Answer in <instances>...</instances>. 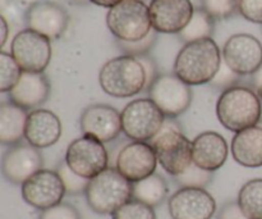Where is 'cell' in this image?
Masks as SVG:
<instances>
[{
    "label": "cell",
    "instance_id": "obj_1",
    "mask_svg": "<svg viewBox=\"0 0 262 219\" xmlns=\"http://www.w3.org/2000/svg\"><path fill=\"white\" fill-rule=\"evenodd\" d=\"M223 55L210 38L184 44L174 61V73L189 86L210 84L217 73Z\"/></svg>",
    "mask_w": 262,
    "mask_h": 219
},
{
    "label": "cell",
    "instance_id": "obj_2",
    "mask_svg": "<svg viewBox=\"0 0 262 219\" xmlns=\"http://www.w3.org/2000/svg\"><path fill=\"white\" fill-rule=\"evenodd\" d=\"M262 100L257 92L245 86L224 90L216 103V117L223 127L241 132L257 126L262 115Z\"/></svg>",
    "mask_w": 262,
    "mask_h": 219
},
{
    "label": "cell",
    "instance_id": "obj_3",
    "mask_svg": "<svg viewBox=\"0 0 262 219\" xmlns=\"http://www.w3.org/2000/svg\"><path fill=\"white\" fill-rule=\"evenodd\" d=\"M146 72L137 56L123 55L107 61L99 73V84L109 96L124 99L146 89Z\"/></svg>",
    "mask_w": 262,
    "mask_h": 219
},
{
    "label": "cell",
    "instance_id": "obj_4",
    "mask_svg": "<svg viewBox=\"0 0 262 219\" xmlns=\"http://www.w3.org/2000/svg\"><path fill=\"white\" fill-rule=\"evenodd\" d=\"M148 143L155 150L159 164L170 176H179L193 163L192 141L182 132L176 118L166 117L158 135Z\"/></svg>",
    "mask_w": 262,
    "mask_h": 219
},
{
    "label": "cell",
    "instance_id": "obj_5",
    "mask_svg": "<svg viewBox=\"0 0 262 219\" xmlns=\"http://www.w3.org/2000/svg\"><path fill=\"white\" fill-rule=\"evenodd\" d=\"M84 196L92 212L112 215L132 199V182L124 178L117 168H106L90 180Z\"/></svg>",
    "mask_w": 262,
    "mask_h": 219
},
{
    "label": "cell",
    "instance_id": "obj_6",
    "mask_svg": "<svg viewBox=\"0 0 262 219\" xmlns=\"http://www.w3.org/2000/svg\"><path fill=\"white\" fill-rule=\"evenodd\" d=\"M106 26L118 41H138L152 30L150 9L143 0H123L110 8Z\"/></svg>",
    "mask_w": 262,
    "mask_h": 219
},
{
    "label": "cell",
    "instance_id": "obj_7",
    "mask_svg": "<svg viewBox=\"0 0 262 219\" xmlns=\"http://www.w3.org/2000/svg\"><path fill=\"white\" fill-rule=\"evenodd\" d=\"M122 131L132 141H151L163 127L166 117L151 99H136L123 110Z\"/></svg>",
    "mask_w": 262,
    "mask_h": 219
},
{
    "label": "cell",
    "instance_id": "obj_8",
    "mask_svg": "<svg viewBox=\"0 0 262 219\" xmlns=\"http://www.w3.org/2000/svg\"><path fill=\"white\" fill-rule=\"evenodd\" d=\"M10 54L23 72L43 73L53 55L51 40L31 28H26L12 40Z\"/></svg>",
    "mask_w": 262,
    "mask_h": 219
},
{
    "label": "cell",
    "instance_id": "obj_9",
    "mask_svg": "<svg viewBox=\"0 0 262 219\" xmlns=\"http://www.w3.org/2000/svg\"><path fill=\"white\" fill-rule=\"evenodd\" d=\"M64 162L74 173L86 180H92L109 168V155L104 144L86 135L69 144Z\"/></svg>",
    "mask_w": 262,
    "mask_h": 219
},
{
    "label": "cell",
    "instance_id": "obj_10",
    "mask_svg": "<svg viewBox=\"0 0 262 219\" xmlns=\"http://www.w3.org/2000/svg\"><path fill=\"white\" fill-rule=\"evenodd\" d=\"M148 99L168 118H177L187 112L192 103V90L176 73L159 74L147 89Z\"/></svg>",
    "mask_w": 262,
    "mask_h": 219
},
{
    "label": "cell",
    "instance_id": "obj_11",
    "mask_svg": "<svg viewBox=\"0 0 262 219\" xmlns=\"http://www.w3.org/2000/svg\"><path fill=\"white\" fill-rule=\"evenodd\" d=\"M222 55L238 76H253L262 66V44L250 33H237L228 38Z\"/></svg>",
    "mask_w": 262,
    "mask_h": 219
},
{
    "label": "cell",
    "instance_id": "obj_12",
    "mask_svg": "<svg viewBox=\"0 0 262 219\" xmlns=\"http://www.w3.org/2000/svg\"><path fill=\"white\" fill-rule=\"evenodd\" d=\"M22 197L28 205L38 210H46L63 202L66 186L56 171L41 169L20 187Z\"/></svg>",
    "mask_w": 262,
    "mask_h": 219
},
{
    "label": "cell",
    "instance_id": "obj_13",
    "mask_svg": "<svg viewBox=\"0 0 262 219\" xmlns=\"http://www.w3.org/2000/svg\"><path fill=\"white\" fill-rule=\"evenodd\" d=\"M43 167V156L40 149L28 143L9 146L2 161L3 176L13 185L22 186L30 177L37 173Z\"/></svg>",
    "mask_w": 262,
    "mask_h": 219
},
{
    "label": "cell",
    "instance_id": "obj_14",
    "mask_svg": "<svg viewBox=\"0 0 262 219\" xmlns=\"http://www.w3.org/2000/svg\"><path fill=\"white\" fill-rule=\"evenodd\" d=\"M156 153L147 141H132L123 146L115 162V168L128 181L135 184L155 173Z\"/></svg>",
    "mask_w": 262,
    "mask_h": 219
},
{
    "label": "cell",
    "instance_id": "obj_15",
    "mask_svg": "<svg viewBox=\"0 0 262 219\" xmlns=\"http://www.w3.org/2000/svg\"><path fill=\"white\" fill-rule=\"evenodd\" d=\"M173 219H211L216 213V202L205 189L181 187L168 202Z\"/></svg>",
    "mask_w": 262,
    "mask_h": 219
},
{
    "label": "cell",
    "instance_id": "obj_16",
    "mask_svg": "<svg viewBox=\"0 0 262 219\" xmlns=\"http://www.w3.org/2000/svg\"><path fill=\"white\" fill-rule=\"evenodd\" d=\"M79 125L83 135L110 143L122 132V115L112 105L91 104L82 112Z\"/></svg>",
    "mask_w": 262,
    "mask_h": 219
},
{
    "label": "cell",
    "instance_id": "obj_17",
    "mask_svg": "<svg viewBox=\"0 0 262 219\" xmlns=\"http://www.w3.org/2000/svg\"><path fill=\"white\" fill-rule=\"evenodd\" d=\"M152 28L160 33H181L194 13L191 0H151Z\"/></svg>",
    "mask_w": 262,
    "mask_h": 219
},
{
    "label": "cell",
    "instance_id": "obj_18",
    "mask_svg": "<svg viewBox=\"0 0 262 219\" xmlns=\"http://www.w3.org/2000/svg\"><path fill=\"white\" fill-rule=\"evenodd\" d=\"M28 28L46 36L50 40L60 37L68 26L69 17L63 7L53 2L41 0L28 8L26 14Z\"/></svg>",
    "mask_w": 262,
    "mask_h": 219
},
{
    "label": "cell",
    "instance_id": "obj_19",
    "mask_svg": "<svg viewBox=\"0 0 262 219\" xmlns=\"http://www.w3.org/2000/svg\"><path fill=\"white\" fill-rule=\"evenodd\" d=\"M229 154L228 143L220 133L205 131L192 141V161L200 168L215 172L225 164Z\"/></svg>",
    "mask_w": 262,
    "mask_h": 219
},
{
    "label": "cell",
    "instance_id": "obj_20",
    "mask_svg": "<svg viewBox=\"0 0 262 219\" xmlns=\"http://www.w3.org/2000/svg\"><path fill=\"white\" fill-rule=\"evenodd\" d=\"M61 122L58 115L48 109H35L28 113L25 140L37 149L55 145L61 136Z\"/></svg>",
    "mask_w": 262,
    "mask_h": 219
},
{
    "label": "cell",
    "instance_id": "obj_21",
    "mask_svg": "<svg viewBox=\"0 0 262 219\" xmlns=\"http://www.w3.org/2000/svg\"><path fill=\"white\" fill-rule=\"evenodd\" d=\"M50 82L43 73L23 72L18 84L9 91L10 102L26 110H35L50 96Z\"/></svg>",
    "mask_w": 262,
    "mask_h": 219
},
{
    "label": "cell",
    "instance_id": "obj_22",
    "mask_svg": "<svg viewBox=\"0 0 262 219\" xmlns=\"http://www.w3.org/2000/svg\"><path fill=\"white\" fill-rule=\"evenodd\" d=\"M234 161L246 168L262 167V127L253 126L237 132L230 144Z\"/></svg>",
    "mask_w": 262,
    "mask_h": 219
},
{
    "label": "cell",
    "instance_id": "obj_23",
    "mask_svg": "<svg viewBox=\"0 0 262 219\" xmlns=\"http://www.w3.org/2000/svg\"><path fill=\"white\" fill-rule=\"evenodd\" d=\"M28 113L14 103L0 104V143L12 146L25 138Z\"/></svg>",
    "mask_w": 262,
    "mask_h": 219
},
{
    "label": "cell",
    "instance_id": "obj_24",
    "mask_svg": "<svg viewBox=\"0 0 262 219\" xmlns=\"http://www.w3.org/2000/svg\"><path fill=\"white\" fill-rule=\"evenodd\" d=\"M169 187L164 177L154 173L141 181L132 184V199L147 204L150 207H159L166 199Z\"/></svg>",
    "mask_w": 262,
    "mask_h": 219
},
{
    "label": "cell",
    "instance_id": "obj_25",
    "mask_svg": "<svg viewBox=\"0 0 262 219\" xmlns=\"http://www.w3.org/2000/svg\"><path fill=\"white\" fill-rule=\"evenodd\" d=\"M241 209L250 219H262V178L246 182L237 199Z\"/></svg>",
    "mask_w": 262,
    "mask_h": 219
},
{
    "label": "cell",
    "instance_id": "obj_26",
    "mask_svg": "<svg viewBox=\"0 0 262 219\" xmlns=\"http://www.w3.org/2000/svg\"><path fill=\"white\" fill-rule=\"evenodd\" d=\"M212 32H214V18L207 14L204 9H194L188 25L179 33V38L187 44L202 38H210Z\"/></svg>",
    "mask_w": 262,
    "mask_h": 219
},
{
    "label": "cell",
    "instance_id": "obj_27",
    "mask_svg": "<svg viewBox=\"0 0 262 219\" xmlns=\"http://www.w3.org/2000/svg\"><path fill=\"white\" fill-rule=\"evenodd\" d=\"M22 73L12 54L0 51V91L9 92L18 84Z\"/></svg>",
    "mask_w": 262,
    "mask_h": 219
},
{
    "label": "cell",
    "instance_id": "obj_28",
    "mask_svg": "<svg viewBox=\"0 0 262 219\" xmlns=\"http://www.w3.org/2000/svg\"><path fill=\"white\" fill-rule=\"evenodd\" d=\"M214 172L205 171L196 164L192 163L183 173L174 177L177 184L181 187H194V189H205L211 182Z\"/></svg>",
    "mask_w": 262,
    "mask_h": 219
},
{
    "label": "cell",
    "instance_id": "obj_29",
    "mask_svg": "<svg viewBox=\"0 0 262 219\" xmlns=\"http://www.w3.org/2000/svg\"><path fill=\"white\" fill-rule=\"evenodd\" d=\"M112 219H156V213L150 205L130 199L113 213Z\"/></svg>",
    "mask_w": 262,
    "mask_h": 219
},
{
    "label": "cell",
    "instance_id": "obj_30",
    "mask_svg": "<svg viewBox=\"0 0 262 219\" xmlns=\"http://www.w3.org/2000/svg\"><path fill=\"white\" fill-rule=\"evenodd\" d=\"M59 176L61 177L63 180V184L66 186V191L67 194L71 195H79V194H84L86 192L87 186H89L90 180L83 178V177L78 176L77 173H74L68 166H67L66 162L60 164L58 167Z\"/></svg>",
    "mask_w": 262,
    "mask_h": 219
},
{
    "label": "cell",
    "instance_id": "obj_31",
    "mask_svg": "<svg viewBox=\"0 0 262 219\" xmlns=\"http://www.w3.org/2000/svg\"><path fill=\"white\" fill-rule=\"evenodd\" d=\"M202 9L214 19L228 18L238 10V0H202Z\"/></svg>",
    "mask_w": 262,
    "mask_h": 219
},
{
    "label": "cell",
    "instance_id": "obj_32",
    "mask_svg": "<svg viewBox=\"0 0 262 219\" xmlns=\"http://www.w3.org/2000/svg\"><path fill=\"white\" fill-rule=\"evenodd\" d=\"M156 33L158 32L152 28L151 32L148 33L146 37H143L142 40L132 41V43H128V41H118V43H119L120 49H122L127 55H132V56L146 55L147 51L150 50V49L154 46V44H155Z\"/></svg>",
    "mask_w": 262,
    "mask_h": 219
},
{
    "label": "cell",
    "instance_id": "obj_33",
    "mask_svg": "<svg viewBox=\"0 0 262 219\" xmlns=\"http://www.w3.org/2000/svg\"><path fill=\"white\" fill-rule=\"evenodd\" d=\"M38 219H82L78 209L69 203L54 205L49 209L42 210Z\"/></svg>",
    "mask_w": 262,
    "mask_h": 219
},
{
    "label": "cell",
    "instance_id": "obj_34",
    "mask_svg": "<svg viewBox=\"0 0 262 219\" xmlns=\"http://www.w3.org/2000/svg\"><path fill=\"white\" fill-rule=\"evenodd\" d=\"M238 78H239V76L234 71H232L224 61H222L219 71L215 74V77L210 82V85L212 87H215V89H219L224 91V90L230 89V87L237 86L235 84H237Z\"/></svg>",
    "mask_w": 262,
    "mask_h": 219
},
{
    "label": "cell",
    "instance_id": "obj_35",
    "mask_svg": "<svg viewBox=\"0 0 262 219\" xmlns=\"http://www.w3.org/2000/svg\"><path fill=\"white\" fill-rule=\"evenodd\" d=\"M238 12L250 22L262 25V0H238Z\"/></svg>",
    "mask_w": 262,
    "mask_h": 219
},
{
    "label": "cell",
    "instance_id": "obj_36",
    "mask_svg": "<svg viewBox=\"0 0 262 219\" xmlns=\"http://www.w3.org/2000/svg\"><path fill=\"white\" fill-rule=\"evenodd\" d=\"M217 219H250L241 209L238 202H229L223 205L217 213Z\"/></svg>",
    "mask_w": 262,
    "mask_h": 219
},
{
    "label": "cell",
    "instance_id": "obj_37",
    "mask_svg": "<svg viewBox=\"0 0 262 219\" xmlns=\"http://www.w3.org/2000/svg\"><path fill=\"white\" fill-rule=\"evenodd\" d=\"M137 58L138 61L142 63L143 68H145L146 78H147V82H146V89H148V87L151 86V84L158 78L159 76L158 67H156V63L154 62V59H151L150 56H147V54H146V55L137 56Z\"/></svg>",
    "mask_w": 262,
    "mask_h": 219
},
{
    "label": "cell",
    "instance_id": "obj_38",
    "mask_svg": "<svg viewBox=\"0 0 262 219\" xmlns=\"http://www.w3.org/2000/svg\"><path fill=\"white\" fill-rule=\"evenodd\" d=\"M0 23H2V43H0V48H4L5 43H7V38H8V32H9V30H8V23H7V19H5L4 15H2L0 17Z\"/></svg>",
    "mask_w": 262,
    "mask_h": 219
},
{
    "label": "cell",
    "instance_id": "obj_39",
    "mask_svg": "<svg viewBox=\"0 0 262 219\" xmlns=\"http://www.w3.org/2000/svg\"><path fill=\"white\" fill-rule=\"evenodd\" d=\"M89 2L95 5H99V7L109 8L110 9V8L115 7V5L119 4V3L123 2V0H89Z\"/></svg>",
    "mask_w": 262,
    "mask_h": 219
},
{
    "label": "cell",
    "instance_id": "obj_40",
    "mask_svg": "<svg viewBox=\"0 0 262 219\" xmlns=\"http://www.w3.org/2000/svg\"><path fill=\"white\" fill-rule=\"evenodd\" d=\"M253 84H255L256 89H258V87L261 86V84H262V66H261V68L258 69V71L256 72L255 74H253Z\"/></svg>",
    "mask_w": 262,
    "mask_h": 219
},
{
    "label": "cell",
    "instance_id": "obj_41",
    "mask_svg": "<svg viewBox=\"0 0 262 219\" xmlns=\"http://www.w3.org/2000/svg\"><path fill=\"white\" fill-rule=\"evenodd\" d=\"M74 3H77V4H86L87 2H89V0H73Z\"/></svg>",
    "mask_w": 262,
    "mask_h": 219
},
{
    "label": "cell",
    "instance_id": "obj_42",
    "mask_svg": "<svg viewBox=\"0 0 262 219\" xmlns=\"http://www.w3.org/2000/svg\"><path fill=\"white\" fill-rule=\"evenodd\" d=\"M257 94H258V96H260V99L262 100V84H261V86L257 89Z\"/></svg>",
    "mask_w": 262,
    "mask_h": 219
},
{
    "label": "cell",
    "instance_id": "obj_43",
    "mask_svg": "<svg viewBox=\"0 0 262 219\" xmlns=\"http://www.w3.org/2000/svg\"><path fill=\"white\" fill-rule=\"evenodd\" d=\"M143 2H145V0H143Z\"/></svg>",
    "mask_w": 262,
    "mask_h": 219
}]
</instances>
